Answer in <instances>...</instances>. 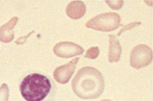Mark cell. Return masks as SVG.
Wrapping results in <instances>:
<instances>
[{"mask_svg": "<svg viewBox=\"0 0 153 101\" xmlns=\"http://www.w3.org/2000/svg\"><path fill=\"white\" fill-rule=\"evenodd\" d=\"M10 90L6 83H3L0 87V101H8Z\"/></svg>", "mask_w": 153, "mask_h": 101, "instance_id": "obj_10", "label": "cell"}, {"mask_svg": "<svg viewBox=\"0 0 153 101\" xmlns=\"http://www.w3.org/2000/svg\"><path fill=\"white\" fill-rule=\"evenodd\" d=\"M99 49L97 46H94L89 48L87 50L86 55H85V58H87L91 60H94L98 58L99 54Z\"/></svg>", "mask_w": 153, "mask_h": 101, "instance_id": "obj_11", "label": "cell"}, {"mask_svg": "<svg viewBox=\"0 0 153 101\" xmlns=\"http://www.w3.org/2000/svg\"><path fill=\"white\" fill-rule=\"evenodd\" d=\"M79 60V58H75L68 63L57 67L53 73V78L56 81L61 84L68 83L74 73Z\"/></svg>", "mask_w": 153, "mask_h": 101, "instance_id": "obj_6", "label": "cell"}, {"mask_svg": "<svg viewBox=\"0 0 153 101\" xmlns=\"http://www.w3.org/2000/svg\"><path fill=\"white\" fill-rule=\"evenodd\" d=\"M120 17L114 12L103 13L87 22V28L103 32H110L117 29L120 25Z\"/></svg>", "mask_w": 153, "mask_h": 101, "instance_id": "obj_3", "label": "cell"}, {"mask_svg": "<svg viewBox=\"0 0 153 101\" xmlns=\"http://www.w3.org/2000/svg\"><path fill=\"white\" fill-rule=\"evenodd\" d=\"M122 54V48L120 42L114 35L109 36L108 60L110 63L119 61Z\"/></svg>", "mask_w": 153, "mask_h": 101, "instance_id": "obj_9", "label": "cell"}, {"mask_svg": "<svg viewBox=\"0 0 153 101\" xmlns=\"http://www.w3.org/2000/svg\"><path fill=\"white\" fill-rule=\"evenodd\" d=\"M111 101V100H110L105 99V100H102V101Z\"/></svg>", "mask_w": 153, "mask_h": 101, "instance_id": "obj_14", "label": "cell"}, {"mask_svg": "<svg viewBox=\"0 0 153 101\" xmlns=\"http://www.w3.org/2000/svg\"><path fill=\"white\" fill-rule=\"evenodd\" d=\"M65 12L70 18L79 19L84 16L86 13V5L81 1H73L68 5Z\"/></svg>", "mask_w": 153, "mask_h": 101, "instance_id": "obj_7", "label": "cell"}, {"mask_svg": "<svg viewBox=\"0 0 153 101\" xmlns=\"http://www.w3.org/2000/svg\"><path fill=\"white\" fill-rule=\"evenodd\" d=\"M140 24H141V23L139 22H132V23L128 24V25H126V26H124V27L122 28V30H120V31L118 32V36H120V34H122V32L124 31H126V30H129L130 29L134 28V27H135L136 26L139 25Z\"/></svg>", "mask_w": 153, "mask_h": 101, "instance_id": "obj_13", "label": "cell"}, {"mask_svg": "<svg viewBox=\"0 0 153 101\" xmlns=\"http://www.w3.org/2000/svg\"><path fill=\"white\" fill-rule=\"evenodd\" d=\"M53 51L60 58H70L82 55L84 50L82 46L75 43L64 41L57 43L54 46Z\"/></svg>", "mask_w": 153, "mask_h": 101, "instance_id": "obj_5", "label": "cell"}, {"mask_svg": "<svg viewBox=\"0 0 153 101\" xmlns=\"http://www.w3.org/2000/svg\"><path fill=\"white\" fill-rule=\"evenodd\" d=\"M106 2L109 5L111 8L116 10L121 8L124 3L123 1H106Z\"/></svg>", "mask_w": 153, "mask_h": 101, "instance_id": "obj_12", "label": "cell"}, {"mask_svg": "<svg viewBox=\"0 0 153 101\" xmlns=\"http://www.w3.org/2000/svg\"><path fill=\"white\" fill-rule=\"evenodd\" d=\"M153 60V51L145 44H139L132 49L130 54V65L135 69H140L149 65Z\"/></svg>", "mask_w": 153, "mask_h": 101, "instance_id": "obj_4", "label": "cell"}, {"mask_svg": "<svg viewBox=\"0 0 153 101\" xmlns=\"http://www.w3.org/2000/svg\"><path fill=\"white\" fill-rule=\"evenodd\" d=\"M51 89L50 80L39 73L27 76L20 85L22 96L27 101H43L47 97Z\"/></svg>", "mask_w": 153, "mask_h": 101, "instance_id": "obj_2", "label": "cell"}, {"mask_svg": "<svg viewBox=\"0 0 153 101\" xmlns=\"http://www.w3.org/2000/svg\"><path fill=\"white\" fill-rule=\"evenodd\" d=\"M104 78L96 68L89 66L78 70L72 82L73 91L83 99H94L104 91Z\"/></svg>", "mask_w": 153, "mask_h": 101, "instance_id": "obj_1", "label": "cell"}, {"mask_svg": "<svg viewBox=\"0 0 153 101\" xmlns=\"http://www.w3.org/2000/svg\"><path fill=\"white\" fill-rule=\"evenodd\" d=\"M18 20L17 17H14L0 27V41L4 43H9L14 39L13 29Z\"/></svg>", "mask_w": 153, "mask_h": 101, "instance_id": "obj_8", "label": "cell"}]
</instances>
